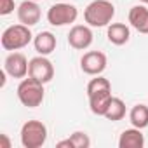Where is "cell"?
<instances>
[{
  "instance_id": "6da1fadb",
  "label": "cell",
  "mask_w": 148,
  "mask_h": 148,
  "mask_svg": "<svg viewBox=\"0 0 148 148\" xmlns=\"http://www.w3.org/2000/svg\"><path fill=\"white\" fill-rule=\"evenodd\" d=\"M113 16H115V5L110 0H92L84 11V19L92 28L108 26Z\"/></svg>"
},
{
  "instance_id": "7a4b0ae2",
  "label": "cell",
  "mask_w": 148,
  "mask_h": 148,
  "mask_svg": "<svg viewBox=\"0 0 148 148\" xmlns=\"http://www.w3.org/2000/svg\"><path fill=\"white\" fill-rule=\"evenodd\" d=\"M44 96H45V91H44L42 82H38L37 79H33L30 75H28V79H21V82L18 86V99L21 101L23 106L37 108L42 105Z\"/></svg>"
},
{
  "instance_id": "3957f363",
  "label": "cell",
  "mask_w": 148,
  "mask_h": 148,
  "mask_svg": "<svg viewBox=\"0 0 148 148\" xmlns=\"http://www.w3.org/2000/svg\"><path fill=\"white\" fill-rule=\"evenodd\" d=\"M32 40H33V33H32L30 26H26L23 23L5 28L2 37H0V44H2V47L5 51H19V49L26 47Z\"/></svg>"
},
{
  "instance_id": "277c9868",
  "label": "cell",
  "mask_w": 148,
  "mask_h": 148,
  "mask_svg": "<svg viewBox=\"0 0 148 148\" xmlns=\"http://www.w3.org/2000/svg\"><path fill=\"white\" fill-rule=\"evenodd\" d=\"M25 148H40L47 141V127L40 120H26L19 132Z\"/></svg>"
},
{
  "instance_id": "5b68a950",
  "label": "cell",
  "mask_w": 148,
  "mask_h": 148,
  "mask_svg": "<svg viewBox=\"0 0 148 148\" xmlns=\"http://www.w3.org/2000/svg\"><path fill=\"white\" fill-rule=\"evenodd\" d=\"M77 18H79V9L73 5V4H68V2L54 4L47 11V21L52 26H66V25H71V23L77 21Z\"/></svg>"
},
{
  "instance_id": "8992f818",
  "label": "cell",
  "mask_w": 148,
  "mask_h": 148,
  "mask_svg": "<svg viewBox=\"0 0 148 148\" xmlns=\"http://www.w3.org/2000/svg\"><path fill=\"white\" fill-rule=\"evenodd\" d=\"M28 75L37 79L42 84H47L52 80L54 77V66L51 63V59H47V56H35L30 59V66H28Z\"/></svg>"
},
{
  "instance_id": "52a82bcc",
  "label": "cell",
  "mask_w": 148,
  "mask_h": 148,
  "mask_svg": "<svg viewBox=\"0 0 148 148\" xmlns=\"http://www.w3.org/2000/svg\"><path fill=\"white\" fill-rule=\"evenodd\" d=\"M106 64H108L106 54L101 51H89L80 58V68L87 75H94V77L101 75L106 70Z\"/></svg>"
},
{
  "instance_id": "ba28073f",
  "label": "cell",
  "mask_w": 148,
  "mask_h": 148,
  "mask_svg": "<svg viewBox=\"0 0 148 148\" xmlns=\"http://www.w3.org/2000/svg\"><path fill=\"white\" fill-rule=\"evenodd\" d=\"M28 66H30V61L26 59V56L23 52L12 51L4 61V70L12 79H25L28 75Z\"/></svg>"
},
{
  "instance_id": "9c48e42d",
  "label": "cell",
  "mask_w": 148,
  "mask_h": 148,
  "mask_svg": "<svg viewBox=\"0 0 148 148\" xmlns=\"http://www.w3.org/2000/svg\"><path fill=\"white\" fill-rule=\"evenodd\" d=\"M94 40V35H92V30L91 26L87 25H75L70 33H68V44L70 47L77 49V51H84V49H89L91 44Z\"/></svg>"
},
{
  "instance_id": "30bf717a",
  "label": "cell",
  "mask_w": 148,
  "mask_h": 148,
  "mask_svg": "<svg viewBox=\"0 0 148 148\" xmlns=\"http://www.w3.org/2000/svg\"><path fill=\"white\" fill-rule=\"evenodd\" d=\"M42 18V11L38 7V4L35 0H25V2L19 4L18 7V19L19 23L26 25V26H35Z\"/></svg>"
},
{
  "instance_id": "8fae6325",
  "label": "cell",
  "mask_w": 148,
  "mask_h": 148,
  "mask_svg": "<svg viewBox=\"0 0 148 148\" xmlns=\"http://www.w3.org/2000/svg\"><path fill=\"white\" fill-rule=\"evenodd\" d=\"M89 98V108L94 115L98 117H105L110 103H112V89H105V91H99V92H94Z\"/></svg>"
},
{
  "instance_id": "7c38bea8",
  "label": "cell",
  "mask_w": 148,
  "mask_h": 148,
  "mask_svg": "<svg viewBox=\"0 0 148 148\" xmlns=\"http://www.w3.org/2000/svg\"><path fill=\"white\" fill-rule=\"evenodd\" d=\"M129 23L131 26L143 33V35H148V7L145 5H134L131 7L129 11Z\"/></svg>"
},
{
  "instance_id": "4fadbf2b",
  "label": "cell",
  "mask_w": 148,
  "mask_h": 148,
  "mask_svg": "<svg viewBox=\"0 0 148 148\" xmlns=\"http://www.w3.org/2000/svg\"><path fill=\"white\" fill-rule=\"evenodd\" d=\"M33 45H35V51L40 56H49L51 52H54V49L58 45V40H56L54 33H51V32H40L38 35L33 37Z\"/></svg>"
},
{
  "instance_id": "5bb4252c",
  "label": "cell",
  "mask_w": 148,
  "mask_h": 148,
  "mask_svg": "<svg viewBox=\"0 0 148 148\" xmlns=\"http://www.w3.org/2000/svg\"><path fill=\"white\" fill-rule=\"evenodd\" d=\"M143 146H145V136L138 127L125 129L119 138V148H143Z\"/></svg>"
},
{
  "instance_id": "9a60e30c",
  "label": "cell",
  "mask_w": 148,
  "mask_h": 148,
  "mask_svg": "<svg viewBox=\"0 0 148 148\" xmlns=\"http://www.w3.org/2000/svg\"><path fill=\"white\" fill-rule=\"evenodd\" d=\"M106 37L113 45H124L131 38V30L124 23H110L106 30Z\"/></svg>"
},
{
  "instance_id": "2e32d148",
  "label": "cell",
  "mask_w": 148,
  "mask_h": 148,
  "mask_svg": "<svg viewBox=\"0 0 148 148\" xmlns=\"http://www.w3.org/2000/svg\"><path fill=\"white\" fill-rule=\"evenodd\" d=\"M129 122L132 124V127H138V129L148 127V106L143 103L134 105L129 112Z\"/></svg>"
},
{
  "instance_id": "e0dca14e",
  "label": "cell",
  "mask_w": 148,
  "mask_h": 148,
  "mask_svg": "<svg viewBox=\"0 0 148 148\" xmlns=\"http://www.w3.org/2000/svg\"><path fill=\"white\" fill-rule=\"evenodd\" d=\"M125 117V103L120 98H112V103L105 113V119L112 120V122H119Z\"/></svg>"
},
{
  "instance_id": "ac0fdd59",
  "label": "cell",
  "mask_w": 148,
  "mask_h": 148,
  "mask_svg": "<svg viewBox=\"0 0 148 148\" xmlns=\"http://www.w3.org/2000/svg\"><path fill=\"white\" fill-rule=\"evenodd\" d=\"M105 89H112L110 80L105 79V77H101V75H96V79H92L87 84V96H91L94 92H99V91H105Z\"/></svg>"
},
{
  "instance_id": "d6986e66",
  "label": "cell",
  "mask_w": 148,
  "mask_h": 148,
  "mask_svg": "<svg viewBox=\"0 0 148 148\" xmlns=\"http://www.w3.org/2000/svg\"><path fill=\"white\" fill-rule=\"evenodd\" d=\"M70 141H71L73 148H89L91 146V138L84 131H75L70 136Z\"/></svg>"
},
{
  "instance_id": "ffe728a7",
  "label": "cell",
  "mask_w": 148,
  "mask_h": 148,
  "mask_svg": "<svg viewBox=\"0 0 148 148\" xmlns=\"http://www.w3.org/2000/svg\"><path fill=\"white\" fill-rule=\"evenodd\" d=\"M14 9H16L14 0H0V14L2 16H7V14L14 12Z\"/></svg>"
},
{
  "instance_id": "44dd1931",
  "label": "cell",
  "mask_w": 148,
  "mask_h": 148,
  "mask_svg": "<svg viewBox=\"0 0 148 148\" xmlns=\"http://www.w3.org/2000/svg\"><path fill=\"white\" fill-rule=\"evenodd\" d=\"M56 148H73V145H71V141H70V138H68V139L58 141V143H56Z\"/></svg>"
},
{
  "instance_id": "7402d4cb",
  "label": "cell",
  "mask_w": 148,
  "mask_h": 148,
  "mask_svg": "<svg viewBox=\"0 0 148 148\" xmlns=\"http://www.w3.org/2000/svg\"><path fill=\"white\" fill-rule=\"evenodd\" d=\"M0 138H2V141H4V148H11V141L7 138V134H0Z\"/></svg>"
},
{
  "instance_id": "603a6c76",
  "label": "cell",
  "mask_w": 148,
  "mask_h": 148,
  "mask_svg": "<svg viewBox=\"0 0 148 148\" xmlns=\"http://www.w3.org/2000/svg\"><path fill=\"white\" fill-rule=\"evenodd\" d=\"M139 2H143V4H148V0H139Z\"/></svg>"
},
{
  "instance_id": "cb8c5ba5",
  "label": "cell",
  "mask_w": 148,
  "mask_h": 148,
  "mask_svg": "<svg viewBox=\"0 0 148 148\" xmlns=\"http://www.w3.org/2000/svg\"><path fill=\"white\" fill-rule=\"evenodd\" d=\"M35 2H40V0H35Z\"/></svg>"
}]
</instances>
